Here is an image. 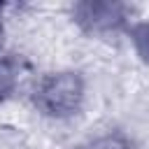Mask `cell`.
Listing matches in <instances>:
<instances>
[{"instance_id":"1","label":"cell","mask_w":149,"mask_h":149,"mask_svg":"<svg viewBox=\"0 0 149 149\" xmlns=\"http://www.w3.org/2000/svg\"><path fill=\"white\" fill-rule=\"evenodd\" d=\"M42 105L54 112V114H65L70 112L77 100H79V81L74 77H54L51 81L44 84L42 93H40Z\"/></svg>"},{"instance_id":"2","label":"cell","mask_w":149,"mask_h":149,"mask_svg":"<svg viewBox=\"0 0 149 149\" xmlns=\"http://www.w3.org/2000/svg\"><path fill=\"white\" fill-rule=\"evenodd\" d=\"M9 88V70L0 63V95H2V91H7Z\"/></svg>"}]
</instances>
